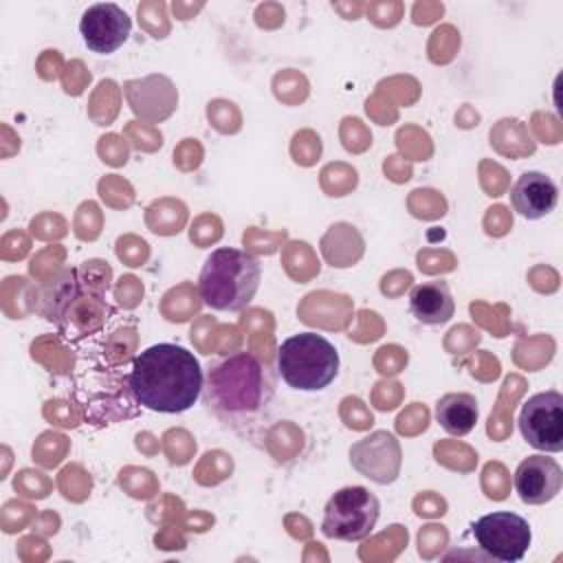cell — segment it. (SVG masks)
<instances>
[{"mask_svg":"<svg viewBox=\"0 0 563 563\" xmlns=\"http://www.w3.org/2000/svg\"><path fill=\"white\" fill-rule=\"evenodd\" d=\"M523 440L543 453L563 451V396L556 389L532 394L519 411Z\"/></svg>","mask_w":563,"mask_h":563,"instance_id":"cell-7","label":"cell"},{"mask_svg":"<svg viewBox=\"0 0 563 563\" xmlns=\"http://www.w3.org/2000/svg\"><path fill=\"white\" fill-rule=\"evenodd\" d=\"M477 548L495 561L517 563L526 556L532 543L530 523L510 510H497L482 515L473 526Z\"/></svg>","mask_w":563,"mask_h":563,"instance_id":"cell-6","label":"cell"},{"mask_svg":"<svg viewBox=\"0 0 563 563\" xmlns=\"http://www.w3.org/2000/svg\"><path fill=\"white\" fill-rule=\"evenodd\" d=\"M515 490L528 506L552 501L563 488V468L550 455H528L515 471Z\"/></svg>","mask_w":563,"mask_h":563,"instance_id":"cell-10","label":"cell"},{"mask_svg":"<svg viewBox=\"0 0 563 563\" xmlns=\"http://www.w3.org/2000/svg\"><path fill=\"white\" fill-rule=\"evenodd\" d=\"M260 282L262 264L255 255L222 246L207 255L198 275V292L211 310L240 312L255 299Z\"/></svg>","mask_w":563,"mask_h":563,"instance_id":"cell-3","label":"cell"},{"mask_svg":"<svg viewBox=\"0 0 563 563\" xmlns=\"http://www.w3.org/2000/svg\"><path fill=\"white\" fill-rule=\"evenodd\" d=\"M479 418V407L468 391H449L435 402V420L440 427L455 438L468 435Z\"/></svg>","mask_w":563,"mask_h":563,"instance_id":"cell-13","label":"cell"},{"mask_svg":"<svg viewBox=\"0 0 563 563\" xmlns=\"http://www.w3.org/2000/svg\"><path fill=\"white\" fill-rule=\"evenodd\" d=\"M205 385L200 361L183 345L156 343L134 356L128 387L134 400L158 413H183L194 407Z\"/></svg>","mask_w":563,"mask_h":563,"instance_id":"cell-2","label":"cell"},{"mask_svg":"<svg viewBox=\"0 0 563 563\" xmlns=\"http://www.w3.org/2000/svg\"><path fill=\"white\" fill-rule=\"evenodd\" d=\"M132 31L130 15L114 2H99L84 11L79 33L84 44L99 55H110L125 44Z\"/></svg>","mask_w":563,"mask_h":563,"instance_id":"cell-9","label":"cell"},{"mask_svg":"<svg viewBox=\"0 0 563 563\" xmlns=\"http://www.w3.org/2000/svg\"><path fill=\"white\" fill-rule=\"evenodd\" d=\"M556 202V183L543 172H523L510 187V205L521 218L541 220L554 211Z\"/></svg>","mask_w":563,"mask_h":563,"instance_id":"cell-11","label":"cell"},{"mask_svg":"<svg viewBox=\"0 0 563 563\" xmlns=\"http://www.w3.org/2000/svg\"><path fill=\"white\" fill-rule=\"evenodd\" d=\"M378 517L380 501L369 488L343 486L325 501L321 532L336 541H363L374 532Z\"/></svg>","mask_w":563,"mask_h":563,"instance_id":"cell-5","label":"cell"},{"mask_svg":"<svg viewBox=\"0 0 563 563\" xmlns=\"http://www.w3.org/2000/svg\"><path fill=\"white\" fill-rule=\"evenodd\" d=\"M352 466L376 484H391L400 475V442L389 431H374L350 446Z\"/></svg>","mask_w":563,"mask_h":563,"instance_id":"cell-8","label":"cell"},{"mask_svg":"<svg viewBox=\"0 0 563 563\" xmlns=\"http://www.w3.org/2000/svg\"><path fill=\"white\" fill-rule=\"evenodd\" d=\"M277 389V376L253 352H231L211 361L205 372L202 402L224 424L246 429L260 422Z\"/></svg>","mask_w":563,"mask_h":563,"instance_id":"cell-1","label":"cell"},{"mask_svg":"<svg viewBox=\"0 0 563 563\" xmlns=\"http://www.w3.org/2000/svg\"><path fill=\"white\" fill-rule=\"evenodd\" d=\"M336 347L317 332H299L277 347V374L299 391H321L339 374Z\"/></svg>","mask_w":563,"mask_h":563,"instance_id":"cell-4","label":"cell"},{"mask_svg":"<svg viewBox=\"0 0 563 563\" xmlns=\"http://www.w3.org/2000/svg\"><path fill=\"white\" fill-rule=\"evenodd\" d=\"M409 310L424 325H442L455 312L451 288L444 279H429L409 290Z\"/></svg>","mask_w":563,"mask_h":563,"instance_id":"cell-12","label":"cell"}]
</instances>
